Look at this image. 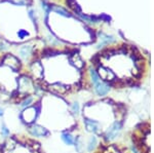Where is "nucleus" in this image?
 <instances>
[{"mask_svg": "<svg viewBox=\"0 0 154 153\" xmlns=\"http://www.w3.org/2000/svg\"><path fill=\"white\" fill-rule=\"evenodd\" d=\"M0 136H1V138L3 140L8 139V138L11 136V129H9L8 125H7L4 121H1V123H0Z\"/></svg>", "mask_w": 154, "mask_h": 153, "instance_id": "1a4fd4ad", "label": "nucleus"}, {"mask_svg": "<svg viewBox=\"0 0 154 153\" xmlns=\"http://www.w3.org/2000/svg\"><path fill=\"white\" fill-rule=\"evenodd\" d=\"M9 46L8 44H7L4 40H0V54H5L7 50H8Z\"/></svg>", "mask_w": 154, "mask_h": 153, "instance_id": "4468645a", "label": "nucleus"}, {"mask_svg": "<svg viewBox=\"0 0 154 153\" xmlns=\"http://www.w3.org/2000/svg\"><path fill=\"white\" fill-rule=\"evenodd\" d=\"M4 116H5V109L4 107L0 106V118H3Z\"/></svg>", "mask_w": 154, "mask_h": 153, "instance_id": "dca6fc26", "label": "nucleus"}, {"mask_svg": "<svg viewBox=\"0 0 154 153\" xmlns=\"http://www.w3.org/2000/svg\"><path fill=\"white\" fill-rule=\"evenodd\" d=\"M89 75H91V83H93L94 90L99 97H105L106 95H108L109 90H110V85L109 83L105 82L100 78V76L98 75L97 71L95 69L89 70Z\"/></svg>", "mask_w": 154, "mask_h": 153, "instance_id": "f03ea898", "label": "nucleus"}, {"mask_svg": "<svg viewBox=\"0 0 154 153\" xmlns=\"http://www.w3.org/2000/svg\"><path fill=\"white\" fill-rule=\"evenodd\" d=\"M121 129H122V122L120 120H114L107 129L104 130L103 136L106 141H112L119 135Z\"/></svg>", "mask_w": 154, "mask_h": 153, "instance_id": "39448f33", "label": "nucleus"}, {"mask_svg": "<svg viewBox=\"0 0 154 153\" xmlns=\"http://www.w3.org/2000/svg\"><path fill=\"white\" fill-rule=\"evenodd\" d=\"M26 132L30 138L33 139H44L51 136V130L39 122H34L32 124L26 125Z\"/></svg>", "mask_w": 154, "mask_h": 153, "instance_id": "7ed1b4c3", "label": "nucleus"}, {"mask_svg": "<svg viewBox=\"0 0 154 153\" xmlns=\"http://www.w3.org/2000/svg\"><path fill=\"white\" fill-rule=\"evenodd\" d=\"M83 124L85 127V130L88 132L91 133L94 135H100L103 132V127L96 120H93L91 118L84 117L83 118Z\"/></svg>", "mask_w": 154, "mask_h": 153, "instance_id": "0eeeda50", "label": "nucleus"}, {"mask_svg": "<svg viewBox=\"0 0 154 153\" xmlns=\"http://www.w3.org/2000/svg\"><path fill=\"white\" fill-rule=\"evenodd\" d=\"M73 146H74V148H75L76 152L80 153L81 151H82V149H83V143H82V140H81V138L79 137V136L75 137V140H74Z\"/></svg>", "mask_w": 154, "mask_h": 153, "instance_id": "f8f14e48", "label": "nucleus"}, {"mask_svg": "<svg viewBox=\"0 0 154 153\" xmlns=\"http://www.w3.org/2000/svg\"><path fill=\"white\" fill-rule=\"evenodd\" d=\"M18 37L21 39V40H24V39H26L29 37V33L26 30H20L18 32Z\"/></svg>", "mask_w": 154, "mask_h": 153, "instance_id": "2eb2a0df", "label": "nucleus"}, {"mask_svg": "<svg viewBox=\"0 0 154 153\" xmlns=\"http://www.w3.org/2000/svg\"><path fill=\"white\" fill-rule=\"evenodd\" d=\"M97 145H98V138H97V136L94 135L89 138L88 145H86V149H88V152H93L96 149Z\"/></svg>", "mask_w": 154, "mask_h": 153, "instance_id": "9b49d317", "label": "nucleus"}, {"mask_svg": "<svg viewBox=\"0 0 154 153\" xmlns=\"http://www.w3.org/2000/svg\"><path fill=\"white\" fill-rule=\"evenodd\" d=\"M60 139H61V141L63 142L66 146H73L75 136L72 134L71 130H65L61 132V134H60Z\"/></svg>", "mask_w": 154, "mask_h": 153, "instance_id": "6e6552de", "label": "nucleus"}, {"mask_svg": "<svg viewBox=\"0 0 154 153\" xmlns=\"http://www.w3.org/2000/svg\"><path fill=\"white\" fill-rule=\"evenodd\" d=\"M51 11H56L57 14H62V16H65V17L69 16V12L67 11L65 8H63V7L60 5H57V4H51Z\"/></svg>", "mask_w": 154, "mask_h": 153, "instance_id": "ddd939ff", "label": "nucleus"}, {"mask_svg": "<svg viewBox=\"0 0 154 153\" xmlns=\"http://www.w3.org/2000/svg\"><path fill=\"white\" fill-rule=\"evenodd\" d=\"M0 63L5 67L9 68L14 72H21L23 69V63L17 56L12 54H3L0 55Z\"/></svg>", "mask_w": 154, "mask_h": 153, "instance_id": "20e7f679", "label": "nucleus"}, {"mask_svg": "<svg viewBox=\"0 0 154 153\" xmlns=\"http://www.w3.org/2000/svg\"><path fill=\"white\" fill-rule=\"evenodd\" d=\"M39 116H40V100L34 105L30 106L24 110H21L19 113L20 121L23 123L25 127L34 122H38Z\"/></svg>", "mask_w": 154, "mask_h": 153, "instance_id": "f257e3e1", "label": "nucleus"}, {"mask_svg": "<svg viewBox=\"0 0 154 153\" xmlns=\"http://www.w3.org/2000/svg\"><path fill=\"white\" fill-rule=\"evenodd\" d=\"M68 107H69V111H70L71 115H73V116H78V115L80 114L81 108L78 102H72L70 105H68Z\"/></svg>", "mask_w": 154, "mask_h": 153, "instance_id": "9d476101", "label": "nucleus"}, {"mask_svg": "<svg viewBox=\"0 0 154 153\" xmlns=\"http://www.w3.org/2000/svg\"><path fill=\"white\" fill-rule=\"evenodd\" d=\"M40 100L39 98H37L35 95H28V96H25V97L20 98L18 101H17L14 104L18 106V108L21 110H24L26 108L30 107V106L34 105L35 103H37L38 101Z\"/></svg>", "mask_w": 154, "mask_h": 153, "instance_id": "423d86ee", "label": "nucleus"}]
</instances>
